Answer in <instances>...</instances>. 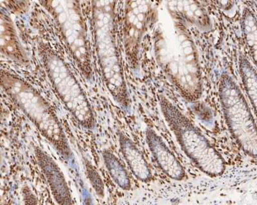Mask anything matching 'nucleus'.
<instances>
[{
	"label": "nucleus",
	"instance_id": "3",
	"mask_svg": "<svg viewBox=\"0 0 257 205\" xmlns=\"http://www.w3.org/2000/svg\"><path fill=\"white\" fill-rule=\"evenodd\" d=\"M162 114L181 150L202 172L208 176H221L226 162L198 128L166 97L160 98Z\"/></svg>",
	"mask_w": 257,
	"mask_h": 205
},
{
	"label": "nucleus",
	"instance_id": "9",
	"mask_svg": "<svg viewBox=\"0 0 257 205\" xmlns=\"http://www.w3.org/2000/svg\"><path fill=\"white\" fill-rule=\"evenodd\" d=\"M146 140L149 150L161 170L174 180L180 181L184 179L185 168L157 132L152 128H148Z\"/></svg>",
	"mask_w": 257,
	"mask_h": 205
},
{
	"label": "nucleus",
	"instance_id": "13",
	"mask_svg": "<svg viewBox=\"0 0 257 205\" xmlns=\"http://www.w3.org/2000/svg\"><path fill=\"white\" fill-rule=\"evenodd\" d=\"M240 72L245 90L255 113L257 98L256 72L248 59L244 56H240Z\"/></svg>",
	"mask_w": 257,
	"mask_h": 205
},
{
	"label": "nucleus",
	"instance_id": "5",
	"mask_svg": "<svg viewBox=\"0 0 257 205\" xmlns=\"http://www.w3.org/2000/svg\"><path fill=\"white\" fill-rule=\"evenodd\" d=\"M219 93L225 120L231 136L245 154L256 158L255 120L244 94L228 74H222Z\"/></svg>",
	"mask_w": 257,
	"mask_h": 205
},
{
	"label": "nucleus",
	"instance_id": "7",
	"mask_svg": "<svg viewBox=\"0 0 257 205\" xmlns=\"http://www.w3.org/2000/svg\"><path fill=\"white\" fill-rule=\"evenodd\" d=\"M124 22V43L126 53L135 64L141 43L149 27L155 20L156 9L151 2H126Z\"/></svg>",
	"mask_w": 257,
	"mask_h": 205
},
{
	"label": "nucleus",
	"instance_id": "6",
	"mask_svg": "<svg viewBox=\"0 0 257 205\" xmlns=\"http://www.w3.org/2000/svg\"><path fill=\"white\" fill-rule=\"evenodd\" d=\"M41 4L54 18L80 72L85 78L90 80L93 76L90 48L79 2L47 1Z\"/></svg>",
	"mask_w": 257,
	"mask_h": 205
},
{
	"label": "nucleus",
	"instance_id": "2",
	"mask_svg": "<svg viewBox=\"0 0 257 205\" xmlns=\"http://www.w3.org/2000/svg\"><path fill=\"white\" fill-rule=\"evenodd\" d=\"M114 2H94V40L102 78L110 94L123 108L130 104V94L117 46Z\"/></svg>",
	"mask_w": 257,
	"mask_h": 205
},
{
	"label": "nucleus",
	"instance_id": "1",
	"mask_svg": "<svg viewBox=\"0 0 257 205\" xmlns=\"http://www.w3.org/2000/svg\"><path fill=\"white\" fill-rule=\"evenodd\" d=\"M1 84L14 104L64 160H72L73 152L67 138L49 102L28 82L7 70H2Z\"/></svg>",
	"mask_w": 257,
	"mask_h": 205
},
{
	"label": "nucleus",
	"instance_id": "10",
	"mask_svg": "<svg viewBox=\"0 0 257 205\" xmlns=\"http://www.w3.org/2000/svg\"><path fill=\"white\" fill-rule=\"evenodd\" d=\"M0 46L2 53L4 56L20 64H29L28 56L21 44L13 20L3 9L1 11Z\"/></svg>",
	"mask_w": 257,
	"mask_h": 205
},
{
	"label": "nucleus",
	"instance_id": "12",
	"mask_svg": "<svg viewBox=\"0 0 257 205\" xmlns=\"http://www.w3.org/2000/svg\"><path fill=\"white\" fill-rule=\"evenodd\" d=\"M102 158L105 168L114 183L123 190H130L132 184L130 178L120 160L108 150L103 152Z\"/></svg>",
	"mask_w": 257,
	"mask_h": 205
},
{
	"label": "nucleus",
	"instance_id": "14",
	"mask_svg": "<svg viewBox=\"0 0 257 205\" xmlns=\"http://www.w3.org/2000/svg\"><path fill=\"white\" fill-rule=\"evenodd\" d=\"M244 29L245 38L249 46L254 52L256 58V26L255 18L251 13H247L244 20Z\"/></svg>",
	"mask_w": 257,
	"mask_h": 205
},
{
	"label": "nucleus",
	"instance_id": "8",
	"mask_svg": "<svg viewBox=\"0 0 257 205\" xmlns=\"http://www.w3.org/2000/svg\"><path fill=\"white\" fill-rule=\"evenodd\" d=\"M37 162L50 186L55 201L59 204H72L73 198L61 168L47 152L36 148Z\"/></svg>",
	"mask_w": 257,
	"mask_h": 205
},
{
	"label": "nucleus",
	"instance_id": "11",
	"mask_svg": "<svg viewBox=\"0 0 257 205\" xmlns=\"http://www.w3.org/2000/svg\"><path fill=\"white\" fill-rule=\"evenodd\" d=\"M120 146L131 172L139 180L143 182L150 181L152 178L150 168L139 148L127 136L120 134L119 138Z\"/></svg>",
	"mask_w": 257,
	"mask_h": 205
},
{
	"label": "nucleus",
	"instance_id": "15",
	"mask_svg": "<svg viewBox=\"0 0 257 205\" xmlns=\"http://www.w3.org/2000/svg\"><path fill=\"white\" fill-rule=\"evenodd\" d=\"M85 168L87 175L89 178L91 186L95 191L98 197L103 198L104 196V183L101 178L96 168L89 162L86 159L84 162Z\"/></svg>",
	"mask_w": 257,
	"mask_h": 205
},
{
	"label": "nucleus",
	"instance_id": "4",
	"mask_svg": "<svg viewBox=\"0 0 257 205\" xmlns=\"http://www.w3.org/2000/svg\"><path fill=\"white\" fill-rule=\"evenodd\" d=\"M48 78L57 96L69 112L86 129H93L95 120L88 98L65 61L47 47L40 50Z\"/></svg>",
	"mask_w": 257,
	"mask_h": 205
}]
</instances>
